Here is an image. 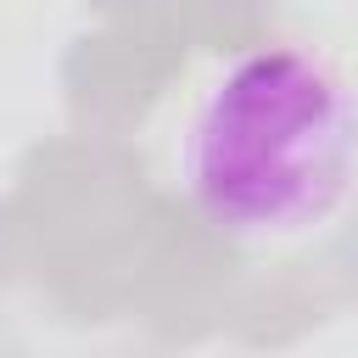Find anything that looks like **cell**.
<instances>
[{"mask_svg":"<svg viewBox=\"0 0 358 358\" xmlns=\"http://www.w3.org/2000/svg\"><path fill=\"white\" fill-rule=\"evenodd\" d=\"M179 190L246 252L324 235L358 196V84L302 39L235 50L179 129Z\"/></svg>","mask_w":358,"mask_h":358,"instance_id":"obj_1","label":"cell"}]
</instances>
